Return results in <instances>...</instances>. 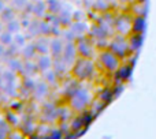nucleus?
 <instances>
[{
  "mask_svg": "<svg viewBox=\"0 0 156 139\" xmlns=\"http://www.w3.org/2000/svg\"><path fill=\"white\" fill-rule=\"evenodd\" d=\"M132 18L133 15L130 12H123L118 16H114V33L127 37L132 33Z\"/></svg>",
  "mask_w": 156,
  "mask_h": 139,
  "instance_id": "nucleus-5",
  "label": "nucleus"
},
{
  "mask_svg": "<svg viewBox=\"0 0 156 139\" xmlns=\"http://www.w3.org/2000/svg\"><path fill=\"white\" fill-rule=\"evenodd\" d=\"M90 104V94L85 89L77 87L76 91L70 96V107L74 110H83Z\"/></svg>",
  "mask_w": 156,
  "mask_h": 139,
  "instance_id": "nucleus-6",
  "label": "nucleus"
},
{
  "mask_svg": "<svg viewBox=\"0 0 156 139\" xmlns=\"http://www.w3.org/2000/svg\"><path fill=\"white\" fill-rule=\"evenodd\" d=\"M62 57L63 60L66 62V64L69 67L76 63L77 57H78V53H77V48H76V41H67L65 42V48H63V53H62Z\"/></svg>",
  "mask_w": 156,
  "mask_h": 139,
  "instance_id": "nucleus-7",
  "label": "nucleus"
},
{
  "mask_svg": "<svg viewBox=\"0 0 156 139\" xmlns=\"http://www.w3.org/2000/svg\"><path fill=\"white\" fill-rule=\"evenodd\" d=\"M32 42L34 44V48L37 55H44L49 53V44H51V37L47 36H37L36 38H33Z\"/></svg>",
  "mask_w": 156,
  "mask_h": 139,
  "instance_id": "nucleus-8",
  "label": "nucleus"
},
{
  "mask_svg": "<svg viewBox=\"0 0 156 139\" xmlns=\"http://www.w3.org/2000/svg\"><path fill=\"white\" fill-rule=\"evenodd\" d=\"M108 49H110L114 55H116L121 60L127 59V57L132 55L127 37L126 36H122V34H116V33L110 37V41H108Z\"/></svg>",
  "mask_w": 156,
  "mask_h": 139,
  "instance_id": "nucleus-2",
  "label": "nucleus"
},
{
  "mask_svg": "<svg viewBox=\"0 0 156 139\" xmlns=\"http://www.w3.org/2000/svg\"><path fill=\"white\" fill-rule=\"evenodd\" d=\"M116 71H119V78L121 79H126V78H129L130 72H132V67L130 66H126V63H123V64L119 66V68L116 70Z\"/></svg>",
  "mask_w": 156,
  "mask_h": 139,
  "instance_id": "nucleus-26",
  "label": "nucleus"
},
{
  "mask_svg": "<svg viewBox=\"0 0 156 139\" xmlns=\"http://www.w3.org/2000/svg\"><path fill=\"white\" fill-rule=\"evenodd\" d=\"M19 56L22 57L23 60H34V57L37 56V52H36L34 44L32 41H27L21 49H19Z\"/></svg>",
  "mask_w": 156,
  "mask_h": 139,
  "instance_id": "nucleus-13",
  "label": "nucleus"
},
{
  "mask_svg": "<svg viewBox=\"0 0 156 139\" xmlns=\"http://www.w3.org/2000/svg\"><path fill=\"white\" fill-rule=\"evenodd\" d=\"M114 2H116L119 5H132L133 3H134V0H114Z\"/></svg>",
  "mask_w": 156,
  "mask_h": 139,
  "instance_id": "nucleus-27",
  "label": "nucleus"
},
{
  "mask_svg": "<svg viewBox=\"0 0 156 139\" xmlns=\"http://www.w3.org/2000/svg\"><path fill=\"white\" fill-rule=\"evenodd\" d=\"M70 30L76 34V37H83V36H88L89 34V29L90 26H88L85 21H73L71 22L70 26Z\"/></svg>",
  "mask_w": 156,
  "mask_h": 139,
  "instance_id": "nucleus-11",
  "label": "nucleus"
},
{
  "mask_svg": "<svg viewBox=\"0 0 156 139\" xmlns=\"http://www.w3.org/2000/svg\"><path fill=\"white\" fill-rule=\"evenodd\" d=\"M22 67H23V59L19 55L11 56L7 59V68L11 70L12 72H21Z\"/></svg>",
  "mask_w": 156,
  "mask_h": 139,
  "instance_id": "nucleus-17",
  "label": "nucleus"
},
{
  "mask_svg": "<svg viewBox=\"0 0 156 139\" xmlns=\"http://www.w3.org/2000/svg\"><path fill=\"white\" fill-rule=\"evenodd\" d=\"M47 12H48L47 11V3L43 2V0H38V2L32 4V14L37 19H43Z\"/></svg>",
  "mask_w": 156,
  "mask_h": 139,
  "instance_id": "nucleus-16",
  "label": "nucleus"
},
{
  "mask_svg": "<svg viewBox=\"0 0 156 139\" xmlns=\"http://www.w3.org/2000/svg\"><path fill=\"white\" fill-rule=\"evenodd\" d=\"M16 14H18V11H15L11 5H5L4 10L0 12V19L3 21V23H7V22L16 18Z\"/></svg>",
  "mask_w": 156,
  "mask_h": 139,
  "instance_id": "nucleus-18",
  "label": "nucleus"
},
{
  "mask_svg": "<svg viewBox=\"0 0 156 139\" xmlns=\"http://www.w3.org/2000/svg\"><path fill=\"white\" fill-rule=\"evenodd\" d=\"M65 48V41L60 37H51V44H49V55L52 57H60Z\"/></svg>",
  "mask_w": 156,
  "mask_h": 139,
  "instance_id": "nucleus-10",
  "label": "nucleus"
},
{
  "mask_svg": "<svg viewBox=\"0 0 156 139\" xmlns=\"http://www.w3.org/2000/svg\"><path fill=\"white\" fill-rule=\"evenodd\" d=\"M34 63L37 66V70L40 72H45L48 70L52 68V64H54V57L49 53H44V55H37L34 57Z\"/></svg>",
  "mask_w": 156,
  "mask_h": 139,
  "instance_id": "nucleus-9",
  "label": "nucleus"
},
{
  "mask_svg": "<svg viewBox=\"0 0 156 139\" xmlns=\"http://www.w3.org/2000/svg\"><path fill=\"white\" fill-rule=\"evenodd\" d=\"M96 64H99V67H101L107 72H116V70L122 64V60L116 55H114L108 48H105L97 51Z\"/></svg>",
  "mask_w": 156,
  "mask_h": 139,
  "instance_id": "nucleus-3",
  "label": "nucleus"
},
{
  "mask_svg": "<svg viewBox=\"0 0 156 139\" xmlns=\"http://www.w3.org/2000/svg\"><path fill=\"white\" fill-rule=\"evenodd\" d=\"M10 132V123L4 119H0V139H7Z\"/></svg>",
  "mask_w": 156,
  "mask_h": 139,
  "instance_id": "nucleus-23",
  "label": "nucleus"
},
{
  "mask_svg": "<svg viewBox=\"0 0 156 139\" xmlns=\"http://www.w3.org/2000/svg\"><path fill=\"white\" fill-rule=\"evenodd\" d=\"M47 3V11L52 15H56L60 10H62V3L59 0H48Z\"/></svg>",
  "mask_w": 156,
  "mask_h": 139,
  "instance_id": "nucleus-20",
  "label": "nucleus"
},
{
  "mask_svg": "<svg viewBox=\"0 0 156 139\" xmlns=\"http://www.w3.org/2000/svg\"><path fill=\"white\" fill-rule=\"evenodd\" d=\"M3 30H4V23H3V21L0 19V33H2Z\"/></svg>",
  "mask_w": 156,
  "mask_h": 139,
  "instance_id": "nucleus-30",
  "label": "nucleus"
},
{
  "mask_svg": "<svg viewBox=\"0 0 156 139\" xmlns=\"http://www.w3.org/2000/svg\"><path fill=\"white\" fill-rule=\"evenodd\" d=\"M12 38H14V34L10 32H7L5 29L0 33V42H2L4 46L11 45V44H12Z\"/></svg>",
  "mask_w": 156,
  "mask_h": 139,
  "instance_id": "nucleus-24",
  "label": "nucleus"
},
{
  "mask_svg": "<svg viewBox=\"0 0 156 139\" xmlns=\"http://www.w3.org/2000/svg\"><path fill=\"white\" fill-rule=\"evenodd\" d=\"M76 48L78 57H83V59H94L97 55V48L94 45L93 40L89 36H83V37H78L76 40Z\"/></svg>",
  "mask_w": 156,
  "mask_h": 139,
  "instance_id": "nucleus-4",
  "label": "nucleus"
},
{
  "mask_svg": "<svg viewBox=\"0 0 156 139\" xmlns=\"http://www.w3.org/2000/svg\"><path fill=\"white\" fill-rule=\"evenodd\" d=\"M96 71V63L93 59H83L77 57L76 63L71 66V75L77 80H86Z\"/></svg>",
  "mask_w": 156,
  "mask_h": 139,
  "instance_id": "nucleus-1",
  "label": "nucleus"
},
{
  "mask_svg": "<svg viewBox=\"0 0 156 139\" xmlns=\"http://www.w3.org/2000/svg\"><path fill=\"white\" fill-rule=\"evenodd\" d=\"M145 30V16L144 15H133L132 18V33L144 34Z\"/></svg>",
  "mask_w": 156,
  "mask_h": 139,
  "instance_id": "nucleus-14",
  "label": "nucleus"
},
{
  "mask_svg": "<svg viewBox=\"0 0 156 139\" xmlns=\"http://www.w3.org/2000/svg\"><path fill=\"white\" fill-rule=\"evenodd\" d=\"M10 3H11V7L15 11H18V12L29 7V0H11Z\"/></svg>",
  "mask_w": 156,
  "mask_h": 139,
  "instance_id": "nucleus-25",
  "label": "nucleus"
},
{
  "mask_svg": "<svg viewBox=\"0 0 156 139\" xmlns=\"http://www.w3.org/2000/svg\"><path fill=\"white\" fill-rule=\"evenodd\" d=\"M22 27H23V25H22V22L19 21L18 18H15V19H12V21L7 22V23H4V29L7 30V32L12 33V34L19 33L22 30Z\"/></svg>",
  "mask_w": 156,
  "mask_h": 139,
  "instance_id": "nucleus-19",
  "label": "nucleus"
},
{
  "mask_svg": "<svg viewBox=\"0 0 156 139\" xmlns=\"http://www.w3.org/2000/svg\"><path fill=\"white\" fill-rule=\"evenodd\" d=\"M5 48H7V46H4L2 42H0V59H2V57H4V55H5Z\"/></svg>",
  "mask_w": 156,
  "mask_h": 139,
  "instance_id": "nucleus-28",
  "label": "nucleus"
},
{
  "mask_svg": "<svg viewBox=\"0 0 156 139\" xmlns=\"http://www.w3.org/2000/svg\"><path fill=\"white\" fill-rule=\"evenodd\" d=\"M44 74V80H45L47 83H48L49 86H52L54 83H56L58 82V76L59 75L55 72V70L54 68H51V70H48V71H45V72H43Z\"/></svg>",
  "mask_w": 156,
  "mask_h": 139,
  "instance_id": "nucleus-22",
  "label": "nucleus"
},
{
  "mask_svg": "<svg viewBox=\"0 0 156 139\" xmlns=\"http://www.w3.org/2000/svg\"><path fill=\"white\" fill-rule=\"evenodd\" d=\"M147 0H134V3H145Z\"/></svg>",
  "mask_w": 156,
  "mask_h": 139,
  "instance_id": "nucleus-31",
  "label": "nucleus"
},
{
  "mask_svg": "<svg viewBox=\"0 0 156 139\" xmlns=\"http://www.w3.org/2000/svg\"><path fill=\"white\" fill-rule=\"evenodd\" d=\"M26 42H27V36L25 34V33L19 32V33H15V34H14L12 44H14L15 46H18L19 49H21Z\"/></svg>",
  "mask_w": 156,
  "mask_h": 139,
  "instance_id": "nucleus-21",
  "label": "nucleus"
},
{
  "mask_svg": "<svg viewBox=\"0 0 156 139\" xmlns=\"http://www.w3.org/2000/svg\"><path fill=\"white\" fill-rule=\"evenodd\" d=\"M5 5H7V4H5V2H4V0H0V12H2L3 10H4V7H5Z\"/></svg>",
  "mask_w": 156,
  "mask_h": 139,
  "instance_id": "nucleus-29",
  "label": "nucleus"
},
{
  "mask_svg": "<svg viewBox=\"0 0 156 139\" xmlns=\"http://www.w3.org/2000/svg\"><path fill=\"white\" fill-rule=\"evenodd\" d=\"M33 96H34L36 100H45L47 96L49 94V85L44 80V82H37L33 87Z\"/></svg>",
  "mask_w": 156,
  "mask_h": 139,
  "instance_id": "nucleus-12",
  "label": "nucleus"
},
{
  "mask_svg": "<svg viewBox=\"0 0 156 139\" xmlns=\"http://www.w3.org/2000/svg\"><path fill=\"white\" fill-rule=\"evenodd\" d=\"M127 41H129V45H130V51L132 53L137 52L138 49L141 48L143 45V34H137V33H130L127 36Z\"/></svg>",
  "mask_w": 156,
  "mask_h": 139,
  "instance_id": "nucleus-15",
  "label": "nucleus"
}]
</instances>
